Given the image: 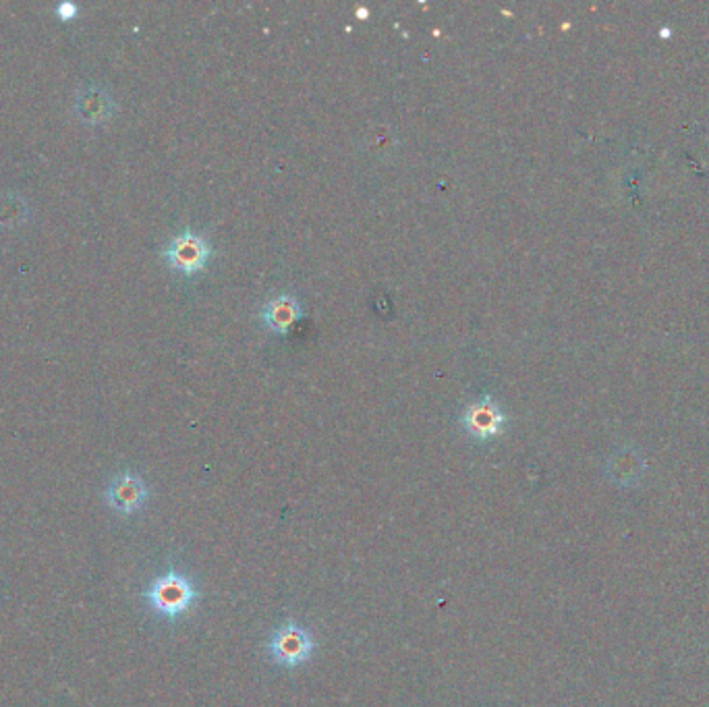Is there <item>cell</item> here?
<instances>
[{
    "mask_svg": "<svg viewBox=\"0 0 709 707\" xmlns=\"http://www.w3.org/2000/svg\"><path fill=\"white\" fill-rule=\"evenodd\" d=\"M162 256L175 272L185 274V276H193L206 268V264L212 256V245L204 235L185 231L168 241V245L162 251Z\"/></svg>",
    "mask_w": 709,
    "mask_h": 707,
    "instance_id": "3957f363",
    "label": "cell"
},
{
    "mask_svg": "<svg viewBox=\"0 0 709 707\" xmlns=\"http://www.w3.org/2000/svg\"><path fill=\"white\" fill-rule=\"evenodd\" d=\"M268 656L282 668H299L314 658L318 643L307 627L297 620H285L268 639Z\"/></svg>",
    "mask_w": 709,
    "mask_h": 707,
    "instance_id": "7a4b0ae2",
    "label": "cell"
},
{
    "mask_svg": "<svg viewBox=\"0 0 709 707\" xmlns=\"http://www.w3.org/2000/svg\"><path fill=\"white\" fill-rule=\"evenodd\" d=\"M77 15H79V7L73 3H61L59 7H56V17L63 19V21H71Z\"/></svg>",
    "mask_w": 709,
    "mask_h": 707,
    "instance_id": "9c48e42d",
    "label": "cell"
},
{
    "mask_svg": "<svg viewBox=\"0 0 709 707\" xmlns=\"http://www.w3.org/2000/svg\"><path fill=\"white\" fill-rule=\"evenodd\" d=\"M144 596L156 614L177 620L200 602L202 593L191 577L170 569L148 585Z\"/></svg>",
    "mask_w": 709,
    "mask_h": 707,
    "instance_id": "6da1fadb",
    "label": "cell"
},
{
    "mask_svg": "<svg viewBox=\"0 0 709 707\" xmlns=\"http://www.w3.org/2000/svg\"><path fill=\"white\" fill-rule=\"evenodd\" d=\"M117 104L102 86H85L77 92L73 112L85 125H102L115 115Z\"/></svg>",
    "mask_w": 709,
    "mask_h": 707,
    "instance_id": "8992f818",
    "label": "cell"
},
{
    "mask_svg": "<svg viewBox=\"0 0 709 707\" xmlns=\"http://www.w3.org/2000/svg\"><path fill=\"white\" fill-rule=\"evenodd\" d=\"M27 218H30V206H27V202L19 193L7 191L0 195V226L15 229V226L23 224Z\"/></svg>",
    "mask_w": 709,
    "mask_h": 707,
    "instance_id": "ba28073f",
    "label": "cell"
},
{
    "mask_svg": "<svg viewBox=\"0 0 709 707\" xmlns=\"http://www.w3.org/2000/svg\"><path fill=\"white\" fill-rule=\"evenodd\" d=\"M461 423L471 438L488 442L502 434L506 426V415L492 397H481L467 405L461 415Z\"/></svg>",
    "mask_w": 709,
    "mask_h": 707,
    "instance_id": "277c9868",
    "label": "cell"
},
{
    "mask_svg": "<svg viewBox=\"0 0 709 707\" xmlns=\"http://www.w3.org/2000/svg\"><path fill=\"white\" fill-rule=\"evenodd\" d=\"M106 498H108V504L112 506V511L129 517V515L139 513L141 508L148 504L150 490H148V484L144 482V477L137 475V473H131V471H125L112 479L108 490H106Z\"/></svg>",
    "mask_w": 709,
    "mask_h": 707,
    "instance_id": "5b68a950",
    "label": "cell"
},
{
    "mask_svg": "<svg viewBox=\"0 0 709 707\" xmlns=\"http://www.w3.org/2000/svg\"><path fill=\"white\" fill-rule=\"evenodd\" d=\"M301 316V301L289 293L272 297L262 309V322L274 334H287L301 320Z\"/></svg>",
    "mask_w": 709,
    "mask_h": 707,
    "instance_id": "52a82bcc",
    "label": "cell"
},
{
    "mask_svg": "<svg viewBox=\"0 0 709 707\" xmlns=\"http://www.w3.org/2000/svg\"><path fill=\"white\" fill-rule=\"evenodd\" d=\"M357 15H359V19H367V15H370V11H367L365 7H361V9H357Z\"/></svg>",
    "mask_w": 709,
    "mask_h": 707,
    "instance_id": "30bf717a",
    "label": "cell"
}]
</instances>
